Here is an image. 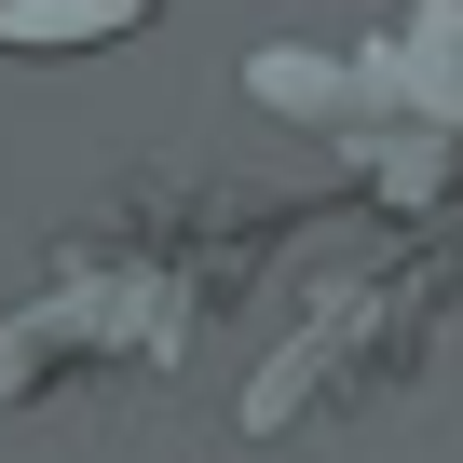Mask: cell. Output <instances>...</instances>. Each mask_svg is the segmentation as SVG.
Here are the masks:
<instances>
[{
	"label": "cell",
	"mask_w": 463,
	"mask_h": 463,
	"mask_svg": "<svg viewBox=\"0 0 463 463\" xmlns=\"http://www.w3.org/2000/svg\"><path fill=\"white\" fill-rule=\"evenodd\" d=\"M123 28H150V0H0L14 55H82V42H123Z\"/></svg>",
	"instance_id": "1"
}]
</instances>
